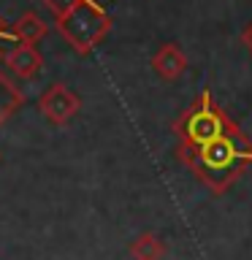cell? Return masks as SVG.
Returning <instances> with one entry per match:
<instances>
[{
    "instance_id": "6da1fadb",
    "label": "cell",
    "mask_w": 252,
    "mask_h": 260,
    "mask_svg": "<svg viewBox=\"0 0 252 260\" xmlns=\"http://www.w3.org/2000/svg\"><path fill=\"white\" fill-rule=\"evenodd\" d=\"M179 160L193 171V176L203 187H209L214 195H223L252 166V138H247L239 125H233L214 141L179 154Z\"/></svg>"
},
{
    "instance_id": "7a4b0ae2",
    "label": "cell",
    "mask_w": 252,
    "mask_h": 260,
    "mask_svg": "<svg viewBox=\"0 0 252 260\" xmlns=\"http://www.w3.org/2000/svg\"><path fill=\"white\" fill-rule=\"evenodd\" d=\"M233 125L236 122L217 106L214 95H211L209 89H203L174 122V133H176V141H179L176 154H187V152L198 149L203 144L214 141V138H219Z\"/></svg>"
},
{
    "instance_id": "3957f363",
    "label": "cell",
    "mask_w": 252,
    "mask_h": 260,
    "mask_svg": "<svg viewBox=\"0 0 252 260\" xmlns=\"http://www.w3.org/2000/svg\"><path fill=\"white\" fill-rule=\"evenodd\" d=\"M57 32L76 54H89L111 32L109 11L95 0H76L54 16Z\"/></svg>"
},
{
    "instance_id": "277c9868",
    "label": "cell",
    "mask_w": 252,
    "mask_h": 260,
    "mask_svg": "<svg viewBox=\"0 0 252 260\" xmlns=\"http://www.w3.org/2000/svg\"><path fill=\"white\" fill-rule=\"evenodd\" d=\"M38 111L46 122H52L54 127H65L68 122L76 119L81 111V98L73 92L68 84L54 81L52 87H46L38 98Z\"/></svg>"
},
{
    "instance_id": "5b68a950",
    "label": "cell",
    "mask_w": 252,
    "mask_h": 260,
    "mask_svg": "<svg viewBox=\"0 0 252 260\" xmlns=\"http://www.w3.org/2000/svg\"><path fill=\"white\" fill-rule=\"evenodd\" d=\"M3 65L14 73L16 79L30 81L41 73V68H44V57H41V52L33 44H16L14 49L6 52Z\"/></svg>"
},
{
    "instance_id": "8992f818",
    "label": "cell",
    "mask_w": 252,
    "mask_h": 260,
    "mask_svg": "<svg viewBox=\"0 0 252 260\" xmlns=\"http://www.w3.org/2000/svg\"><path fill=\"white\" fill-rule=\"evenodd\" d=\"M152 71L158 73L163 81H176L187 71V54L176 44H163L158 52L152 54Z\"/></svg>"
},
{
    "instance_id": "52a82bcc",
    "label": "cell",
    "mask_w": 252,
    "mask_h": 260,
    "mask_svg": "<svg viewBox=\"0 0 252 260\" xmlns=\"http://www.w3.org/2000/svg\"><path fill=\"white\" fill-rule=\"evenodd\" d=\"M11 36L16 44H33L36 46L38 41H44L49 36V24L41 14L36 11H24L19 19L11 24Z\"/></svg>"
},
{
    "instance_id": "ba28073f",
    "label": "cell",
    "mask_w": 252,
    "mask_h": 260,
    "mask_svg": "<svg viewBox=\"0 0 252 260\" xmlns=\"http://www.w3.org/2000/svg\"><path fill=\"white\" fill-rule=\"evenodd\" d=\"M24 106V92L11 81V76H6L0 71V125L8 122Z\"/></svg>"
},
{
    "instance_id": "9c48e42d",
    "label": "cell",
    "mask_w": 252,
    "mask_h": 260,
    "mask_svg": "<svg viewBox=\"0 0 252 260\" xmlns=\"http://www.w3.org/2000/svg\"><path fill=\"white\" fill-rule=\"evenodd\" d=\"M128 252H130L133 260H163V255H166V244L160 241L158 233L144 231L141 236H136V239L130 241Z\"/></svg>"
},
{
    "instance_id": "30bf717a",
    "label": "cell",
    "mask_w": 252,
    "mask_h": 260,
    "mask_svg": "<svg viewBox=\"0 0 252 260\" xmlns=\"http://www.w3.org/2000/svg\"><path fill=\"white\" fill-rule=\"evenodd\" d=\"M41 3H44V6L49 8V11H52V14L57 16V14L62 11V8H68L71 3H76V0H41Z\"/></svg>"
},
{
    "instance_id": "8fae6325",
    "label": "cell",
    "mask_w": 252,
    "mask_h": 260,
    "mask_svg": "<svg viewBox=\"0 0 252 260\" xmlns=\"http://www.w3.org/2000/svg\"><path fill=\"white\" fill-rule=\"evenodd\" d=\"M241 44L247 46V52L252 54V22H249L247 27H244V32H241Z\"/></svg>"
},
{
    "instance_id": "7c38bea8",
    "label": "cell",
    "mask_w": 252,
    "mask_h": 260,
    "mask_svg": "<svg viewBox=\"0 0 252 260\" xmlns=\"http://www.w3.org/2000/svg\"><path fill=\"white\" fill-rule=\"evenodd\" d=\"M0 41H14V36H11V27L0 19Z\"/></svg>"
},
{
    "instance_id": "4fadbf2b",
    "label": "cell",
    "mask_w": 252,
    "mask_h": 260,
    "mask_svg": "<svg viewBox=\"0 0 252 260\" xmlns=\"http://www.w3.org/2000/svg\"><path fill=\"white\" fill-rule=\"evenodd\" d=\"M3 60H6V52L0 49V71H3Z\"/></svg>"
}]
</instances>
